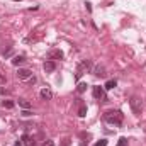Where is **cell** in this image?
Here are the masks:
<instances>
[{
	"label": "cell",
	"mask_w": 146,
	"mask_h": 146,
	"mask_svg": "<svg viewBox=\"0 0 146 146\" xmlns=\"http://www.w3.org/2000/svg\"><path fill=\"white\" fill-rule=\"evenodd\" d=\"M63 51L61 49H51L48 51V60H63Z\"/></svg>",
	"instance_id": "obj_6"
},
{
	"label": "cell",
	"mask_w": 146,
	"mask_h": 146,
	"mask_svg": "<svg viewBox=\"0 0 146 146\" xmlns=\"http://www.w3.org/2000/svg\"><path fill=\"white\" fill-rule=\"evenodd\" d=\"M3 82H5V76H2V75H0V83H3Z\"/></svg>",
	"instance_id": "obj_22"
},
{
	"label": "cell",
	"mask_w": 146,
	"mask_h": 146,
	"mask_svg": "<svg viewBox=\"0 0 146 146\" xmlns=\"http://www.w3.org/2000/svg\"><path fill=\"white\" fill-rule=\"evenodd\" d=\"M129 106H131V110H133L134 115H139V114H141V110H143V102H141L139 97H131Z\"/></svg>",
	"instance_id": "obj_3"
},
{
	"label": "cell",
	"mask_w": 146,
	"mask_h": 146,
	"mask_svg": "<svg viewBox=\"0 0 146 146\" xmlns=\"http://www.w3.org/2000/svg\"><path fill=\"white\" fill-rule=\"evenodd\" d=\"M39 95H41V99H42V100H51V99H53V92H51L49 88H42Z\"/></svg>",
	"instance_id": "obj_8"
},
{
	"label": "cell",
	"mask_w": 146,
	"mask_h": 146,
	"mask_svg": "<svg viewBox=\"0 0 146 146\" xmlns=\"http://www.w3.org/2000/svg\"><path fill=\"white\" fill-rule=\"evenodd\" d=\"M95 146H107V139H100V141H97Z\"/></svg>",
	"instance_id": "obj_18"
},
{
	"label": "cell",
	"mask_w": 146,
	"mask_h": 146,
	"mask_svg": "<svg viewBox=\"0 0 146 146\" xmlns=\"http://www.w3.org/2000/svg\"><path fill=\"white\" fill-rule=\"evenodd\" d=\"M14 146H22V141H15V143H14Z\"/></svg>",
	"instance_id": "obj_21"
},
{
	"label": "cell",
	"mask_w": 146,
	"mask_h": 146,
	"mask_svg": "<svg viewBox=\"0 0 146 146\" xmlns=\"http://www.w3.org/2000/svg\"><path fill=\"white\" fill-rule=\"evenodd\" d=\"M17 104H19V107H22V109H31V102L26 100V99H19Z\"/></svg>",
	"instance_id": "obj_10"
},
{
	"label": "cell",
	"mask_w": 146,
	"mask_h": 146,
	"mask_svg": "<svg viewBox=\"0 0 146 146\" xmlns=\"http://www.w3.org/2000/svg\"><path fill=\"white\" fill-rule=\"evenodd\" d=\"M94 75H95V76H106V68H104V66H97Z\"/></svg>",
	"instance_id": "obj_14"
},
{
	"label": "cell",
	"mask_w": 146,
	"mask_h": 146,
	"mask_svg": "<svg viewBox=\"0 0 146 146\" xmlns=\"http://www.w3.org/2000/svg\"><path fill=\"white\" fill-rule=\"evenodd\" d=\"M22 115H24V117H29V115H33V112H31L29 109H24L22 110Z\"/></svg>",
	"instance_id": "obj_20"
},
{
	"label": "cell",
	"mask_w": 146,
	"mask_h": 146,
	"mask_svg": "<svg viewBox=\"0 0 146 146\" xmlns=\"http://www.w3.org/2000/svg\"><path fill=\"white\" fill-rule=\"evenodd\" d=\"M26 61V58L24 56H15L14 60H12V65H15V66H19V65H22Z\"/></svg>",
	"instance_id": "obj_11"
},
{
	"label": "cell",
	"mask_w": 146,
	"mask_h": 146,
	"mask_svg": "<svg viewBox=\"0 0 146 146\" xmlns=\"http://www.w3.org/2000/svg\"><path fill=\"white\" fill-rule=\"evenodd\" d=\"M115 85H117V80H107V83H106L104 88H106V90H112Z\"/></svg>",
	"instance_id": "obj_15"
},
{
	"label": "cell",
	"mask_w": 146,
	"mask_h": 146,
	"mask_svg": "<svg viewBox=\"0 0 146 146\" xmlns=\"http://www.w3.org/2000/svg\"><path fill=\"white\" fill-rule=\"evenodd\" d=\"M92 70V61L90 60H83L80 65H78V68H76V73H75V78L76 80H80V76L83 75V73H87V72H90Z\"/></svg>",
	"instance_id": "obj_2"
},
{
	"label": "cell",
	"mask_w": 146,
	"mask_h": 146,
	"mask_svg": "<svg viewBox=\"0 0 146 146\" xmlns=\"http://www.w3.org/2000/svg\"><path fill=\"white\" fill-rule=\"evenodd\" d=\"M80 146H87V145H85V143H82V145H80Z\"/></svg>",
	"instance_id": "obj_23"
},
{
	"label": "cell",
	"mask_w": 146,
	"mask_h": 146,
	"mask_svg": "<svg viewBox=\"0 0 146 146\" xmlns=\"http://www.w3.org/2000/svg\"><path fill=\"white\" fill-rule=\"evenodd\" d=\"M87 90V83H78V87H76V92L78 94H83Z\"/></svg>",
	"instance_id": "obj_16"
},
{
	"label": "cell",
	"mask_w": 146,
	"mask_h": 146,
	"mask_svg": "<svg viewBox=\"0 0 146 146\" xmlns=\"http://www.w3.org/2000/svg\"><path fill=\"white\" fill-rule=\"evenodd\" d=\"M17 78H19V80H29V78H33V72L27 70V68H19Z\"/></svg>",
	"instance_id": "obj_5"
},
{
	"label": "cell",
	"mask_w": 146,
	"mask_h": 146,
	"mask_svg": "<svg viewBox=\"0 0 146 146\" xmlns=\"http://www.w3.org/2000/svg\"><path fill=\"white\" fill-rule=\"evenodd\" d=\"M54 70H56V63H54V61H51V60H48V61L44 63V72L51 73V72H54Z\"/></svg>",
	"instance_id": "obj_9"
},
{
	"label": "cell",
	"mask_w": 146,
	"mask_h": 146,
	"mask_svg": "<svg viewBox=\"0 0 146 146\" xmlns=\"http://www.w3.org/2000/svg\"><path fill=\"white\" fill-rule=\"evenodd\" d=\"M115 146H127V139L126 138H119V141H117Z\"/></svg>",
	"instance_id": "obj_17"
},
{
	"label": "cell",
	"mask_w": 146,
	"mask_h": 146,
	"mask_svg": "<svg viewBox=\"0 0 146 146\" xmlns=\"http://www.w3.org/2000/svg\"><path fill=\"white\" fill-rule=\"evenodd\" d=\"M21 141H22L24 146H37V143L34 141V138H31L29 134H24V136L21 138Z\"/></svg>",
	"instance_id": "obj_7"
},
{
	"label": "cell",
	"mask_w": 146,
	"mask_h": 146,
	"mask_svg": "<svg viewBox=\"0 0 146 146\" xmlns=\"http://www.w3.org/2000/svg\"><path fill=\"white\" fill-rule=\"evenodd\" d=\"M42 146H54V141H53V139H46V141L42 143Z\"/></svg>",
	"instance_id": "obj_19"
},
{
	"label": "cell",
	"mask_w": 146,
	"mask_h": 146,
	"mask_svg": "<svg viewBox=\"0 0 146 146\" xmlns=\"http://www.w3.org/2000/svg\"><path fill=\"white\" fill-rule=\"evenodd\" d=\"M92 94H94V97H95L97 100H104V99H106V90H104V87L95 85V87L92 88Z\"/></svg>",
	"instance_id": "obj_4"
},
{
	"label": "cell",
	"mask_w": 146,
	"mask_h": 146,
	"mask_svg": "<svg viewBox=\"0 0 146 146\" xmlns=\"http://www.w3.org/2000/svg\"><path fill=\"white\" fill-rule=\"evenodd\" d=\"M15 106V102H12V100H2V107L3 109H12Z\"/></svg>",
	"instance_id": "obj_13"
},
{
	"label": "cell",
	"mask_w": 146,
	"mask_h": 146,
	"mask_svg": "<svg viewBox=\"0 0 146 146\" xmlns=\"http://www.w3.org/2000/svg\"><path fill=\"white\" fill-rule=\"evenodd\" d=\"M78 115H80V117H85V115H87V106H85V104H80V107H78Z\"/></svg>",
	"instance_id": "obj_12"
},
{
	"label": "cell",
	"mask_w": 146,
	"mask_h": 146,
	"mask_svg": "<svg viewBox=\"0 0 146 146\" xmlns=\"http://www.w3.org/2000/svg\"><path fill=\"white\" fill-rule=\"evenodd\" d=\"M122 119H124V114L121 110H107L104 114V121L112 124V126H121L122 124Z\"/></svg>",
	"instance_id": "obj_1"
}]
</instances>
